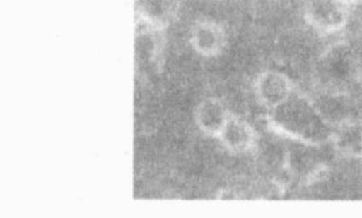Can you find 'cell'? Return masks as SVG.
Instances as JSON below:
<instances>
[{
    "instance_id": "obj_1",
    "label": "cell",
    "mask_w": 362,
    "mask_h": 218,
    "mask_svg": "<svg viewBox=\"0 0 362 218\" xmlns=\"http://www.w3.org/2000/svg\"><path fill=\"white\" fill-rule=\"evenodd\" d=\"M270 124L292 141L322 146L332 141L334 128L320 113L313 100L295 92L277 109L270 111Z\"/></svg>"
},
{
    "instance_id": "obj_2",
    "label": "cell",
    "mask_w": 362,
    "mask_h": 218,
    "mask_svg": "<svg viewBox=\"0 0 362 218\" xmlns=\"http://www.w3.org/2000/svg\"><path fill=\"white\" fill-rule=\"evenodd\" d=\"M352 6L346 0H303L302 12L313 30L329 36L339 34L347 28Z\"/></svg>"
},
{
    "instance_id": "obj_3",
    "label": "cell",
    "mask_w": 362,
    "mask_h": 218,
    "mask_svg": "<svg viewBox=\"0 0 362 218\" xmlns=\"http://www.w3.org/2000/svg\"><path fill=\"white\" fill-rule=\"evenodd\" d=\"M254 92L260 104L271 111L282 105L296 92L293 81L286 73L267 69L255 80Z\"/></svg>"
},
{
    "instance_id": "obj_4",
    "label": "cell",
    "mask_w": 362,
    "mask_h": 218,
    "mask_svg": "<svg viewBox=\"0 0 362 218\" xmlns=\"http://www.w3.org/2000/svg\"><path fill=\"white\" fill-rule=\"evenodd\" d=\"M190 41L194 51L204 59H216L228 47V30L219 20L204 18L192 28Z\"/></svg>"
},
{
    "instance_id": "obj_5",
    "label": "cell",
    "mask_w": 362,
    "mask_h": 218,
    "mask_svg": "<svg viewBox=\"0 0 362 218\" xmlns=\"http://www.w3.org/2000/svg\"><path fill=\"white\" fill-rule=\"evenodd\" d=\"M134 6L139 22L165 30L178 16L181 0H134Z\"/></svg>"
},
{
    "instance_id": "obj_6",
    "label": "cell",
    "mask_w": 362,
    "mask_h": 218,
    "mask_svg": "<svg viewBox=\"0 0 362 218\" xmlns=\"http://www.w3.org/2000/svg\"><path fill=\"white\" fill-rule=\"evenodd\" d=\"M217 138L226 150L238 154L254 150L258 139L253 126L232 113Z\"/></svg>"
},
{
    "instance_id": "obj_7",
    "label": "cell",
    "mask_w": 362,
    "mask_h": 218,
    "mask_svg": "<svg viewBox=\"0 0 362 218\" xmlns=\"http://www.w3.org/2000/svg\"><path fill=\"white\" fill-rule=\"evenodd\" d=\"M231 112L224 102L216 97H209L197 107V123L204 133L218 138Z\"/></svg>"
},
{
    "instance_id": "obj_8",
    "label": "cell",
    "mask_w": 362,
    "mask_h": 218,
    "mask_svg": "<svg viewBox=\"0 0 362 218\" xmlns=\"http://www.w3.org/2000/svg\"><path fill=\"white\" fill-rule=\"evenodd\" d=\"M332 142L339 154L349 158L362 156V119L356 118L335 127Z\"/></svg>"
},
{
    "instance_id": "obj_9",
    "label": "cell",
    "mask_w": 362,
    "mask_h": 218,
    "mask_svg": "<svg viewBox=\"0 0 362 218\" xmlns=\"http://www.w3.org/2000/svg\"><path fill=\"white\" fill-rule=\"evenodd\" d=\"M347 2L351 4V5H356V4L362 3V0H346Z\"/></svg>"
},
{
    "instance_id": "obj_10",
    "label": "cell",
    "mask_w": 362,
    "mask_h": 218,
    "mask_svg": "<svg viewBox=\"0 0 362 218\" xmlns=\"http://www.w3.org/2000/svg\"><path fill=\"white\" fill-rule=\"evenodd\" d=\"M361 164H362V156H361Z\"/></svg>"
}]
</instances>
